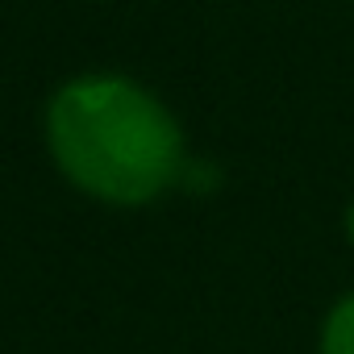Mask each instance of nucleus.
Instances as JSON below:
<instances>
[{
    "label": "nucleus",
    "instance_id": "f257e3e1",
    "mask_svg": "<svg viewBox=\"0 0 354 354\" xmlns=\"http://www.w3.org/2000/svg\"><path fill=\"white\" fill-rule=\"evenodd\" d=\"M46 142L75 188L109 205H146L175 184L184 133L133 80L80 75L46 109Z\"/></svg>",
    "mask_w": 354,
    "mask_h": 354
},
{
    "label": "nucleus",
    "instance_id": "7ed1b4c3",
    "mask_svg": "<svg viewBox=\"0 0 354 354\" xmlns=\"http://www.w3.org/2000/svg\"><path fill=\"white\" fill-rule=\"evenodd\" d=\"M346 238H350V246H354V201H350V209H346Z\"/></svg>",
    "mask_w": 354,
    "mask_h": 354
},
{
    "label": "nucleus",
    "instance_id": "f03ea898",
    "mask_svg": "<svg viewBox=\"0 0 354 354\" xmlns=\"http://www.w3.org/2000/svg\"><path fill=\"white\" fill-rule=\"evenodd\" d=\"M321 354H354V292L329 308L321 325Z\"/></svg>",
    "mask_w": 354,
    "mask_h": 354
}]
</instances>
